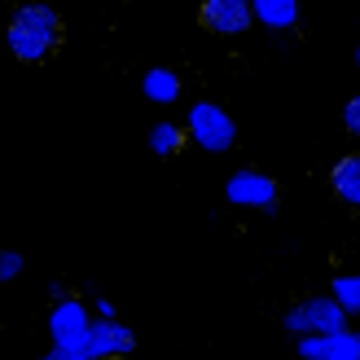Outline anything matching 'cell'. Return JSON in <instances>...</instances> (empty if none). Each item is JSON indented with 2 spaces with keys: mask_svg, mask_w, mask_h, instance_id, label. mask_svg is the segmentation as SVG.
<instances>
[{
  "mask_svg": "<svg viewBox=\"0 0 360 360\" xmlns=\"http://www.w3.org/2000/svg\"><path fill=\"white\" fill-rule=\"evenodd\" d=\"M62 13L49 5V0H22L13 13H9V27H5V44L9 53L22 66H40L49 62L62 44Z\"/></svg>",
  "mask_w": 360,
  "mask_h": 360,
  "instance_id": "6da1fadb",
  "label": "cell"
},
{
  "mask_svg": "<svg viewBox=\"0 0 360 360\" xmlns=\"http://www.w3.org/2000/svg\"><path fill=\"white\" fill-rule=\"evenodd\" d=\"M88 330H93L88 299L66 295L58 303H49V338H53V352H62L70 360H93V352H88Z\"/></svg>",
  "mask_w": 360,
  "mask_h": 360,
  "instance_id": "7a4b0ae2",
  "label": "cell"
},
{
  "mask_svg": "<svg viewBox=\"0 0 360 360\" xmlns=\"http://www.w3.org/2000/svg\"><path fill=\"white\" fill-rule=\"evenodd\" d=\"M185 141L202 154H229L238 146V119H233L220 101H193L185 110Z\"/></svg>",
  "mask_w": 360,
  "mask_h": 360,
  "instance_id": "3957f363",
  "label": "cell"
},
{
  "mask_svg": "<svg viewBox=\"0 0 360 360\" xmlns=\"http://www.w3.org/2000/svg\"><path fill=\"white\" fill-rule=\"evenodd\" d=\"M281 326H285V334H295V338H316V334L347 330L352 316H343V308H338L330 295H308V299H299V303L285 308Z\"/></svg>",
  "mask_w": 360,
  "mask_h": 360,
  "instance_id": "277c9868",
  "label": "cell"
},
{
  "mask_svg": "<svg viewBox=\"0 0 360 360\" xmlns=\"http://www.w3.org/2000/svg\"><path fill=\"white\" fill-rule=\"evenodd\" d=\"M224 198H229V207H238V211L264 215V211H277L281 185L268 172H259V167H238V172L224 180Z\"/></svg>",
  "mask_w": 360,
  "mask_h": 360,
  "instance_id": "5b68a950",
  "label": "cell"
},
{
  "mask_svg": "<svg viewBox=\"0 0 360 360\" xmlns=\"http://www.w3.org/2000/svg\"><path fill=\"white\" fill-rule=\"evenodd\" d=\"M198 22H202V31L220 35V40H238V35L255 27V18H250V0H202Z\"/></svg>",
  "mask_w": 360,
  "mask_h": 360,
  "instance_id": "8992f818",
  "label": "cell"
},
{
  "mask_svg": "<svg viewBox=\"0 0 360 360\" xmlns=\"http://www.w3.org/2000/svg\"><path fill=\"white\" fill-rule=\"evenodd\" d=\"M88 352H93V360H128L136 352V334L128 321H93Z\"/></svg>",
  "mask_w": 360,
  "mask_h": 360,
  "instance_id": "52a82bcc",
  "label": "cell"
},
{
  "mask_svg": "<svg viewBox=\"0 0 360 360\" xmlns=\"http://www.w3.org/2000/svg\"><path fill=\"white\" fill-rule=\"evenodd\" d=\"M299 360H360V334L347 326L338 334H316V338H295Z\"/></svg>",
  "mask_w": 360,
  "mask_h": 360,
  "instance_id": "ba28073f",
  "label": "cell"
},
{
  "mask_svg": "<svg viewBox=\"0 0 360 360\" xmlns=\"http://www.w3.org/2000/svg\"><path fill=\"white\" fill-rule=\"evenodd\" d=\"M250 18L264 31H295L299 27V0H250Z\"/></svg>",
  "mask_w": 360,
  "mask_h": 360,
  "instance_id": "9c48e42d",
  "label": "cell"
},
{
  "mask_svg": "<svg viewBox=\"0 0 360 360\" xmlns=\"http://www.w3.org/2000/svg\"><path fill=\"white\" fill-rule=\"evenodd\" d=\"M330 193L352 211L360 207V154H343L330 167Z\"/></svg>",
  "mask_w": 360,
  "mask_h": 360,
  "instance_id": "30bf717a",
  "label": "cell"
},
{
  "mask_svg": "<svg viewBox=\"0 0 360 360\" xmlns=\"http://www.w3.org/2000/svg\"><path fill=\"white\" fill-rule=\"evenodd\" d=\"M180 75L172 66H150L146 75H141V93H146V101H154V105H176L180 101Z\"/></svg>",
  "mask_w": 360,
  "mask_h": 360,
  "instance_id": "8fae6325",
  "label": "cell"
},
{
  "mask_svg": "<svg viewBox=\"0 0 360 360\" xmlns=\"http://www.w3.org/2000/svg\"><path fill=\"white\" fill-rule=\"evenodd\" d=\"M185 128H180L176 119H163V123H154L150 128V154L158 158H176V154H185Z\"/></svg>",
  "mask_w": 360,
  "mask_h": 360,
  "instance_id": "7c38bea8",
  "label": "cell"
},
{
  "mask_svg": "<svg viewBox=\"0 0 360 360\" xmlns=\"http://www.w3.org/2000/svg\"><path fill=\"white\" fill-rule=\"evenodd\" d=\"M338 308H343V316H356L360 312V277L356 273H338L334 281H330V290H326Z\"/></svg>",
  "mask_w": 360,
  "mask_h": 360,
  "instance_id": "4fadbf2b",
  "label": "cell"
},
{
  "mask_svg": "<svg viewBox=\"0 0 360 360\" xmlns=\"http://www.w3.org/2000/svg\"><path fill=\"white\" fill-rule=\"evenodd\" d=\"M22 268H27V255L22 250H9V246H0V290H5L9 281L22 277Z\"/></svg>",
  "mask_w": 360,
  "mask_h": 360,
  "instance_id": "5bb4252c",
  "label": "cell"
},
{
  "mask_svg": "<svg viewBox=\"0 0 360 360\" xmlns=\"http://www.w3.org/2000/svg\"><path fill=\"white\" fill-rule=\"evenodd\" d=\"M343 132L347 136H360V97H352L343 105Z\"/></svg>",
  "mask_w": 360,
  "mask_h": 360,
  "instance_id": "9a60e30c",
  "label": "cell"
},
{
  "mask_svg": "<svg viewBox=\"0 0 360 360\" xmlns=\"http://www.w3.org/2000/svg\"><path fill=\"white\" fill-rule=\"evenodd\" d=\"M88 312H93V321H119L115 299H93V303H88Z\"/></svg>",
  "mask_w": 360,
  "mask_h": 360,
  "instance_id": "2e32d148",
  "label": "cell"
},
{
  "mask_svg": "<svg viewBox=\"0 0 360 360\" xmlns=\"http://www.w3.org/2000/svg\"><path fill=\"white\" fill-rule=\"evenodd\" d=\"M66 295H70V285H66V281H49V299H53V303L66 299Z\"/></svg>",
  "mask_w": 360,
  "mask_h": 360,
  "instance_id": "e0dca14e",
  "label": "cell"
},
{
  "mask_svg": "<svg viewBox=\"0 0 360 360\" xmlns=\"http://www.w3.org/2000/svg\"><path fill=\"white\" fill-rule=\"evenodd\" d=\"M31 360H70V356H62V352H53V347H49L44 356H31Z\"/></svg>",
  "mask_w": 360,
  "mask_h": 360,
  "instance_id": "ac0fdd59",
  "label": "cell"
}]
</instances>
